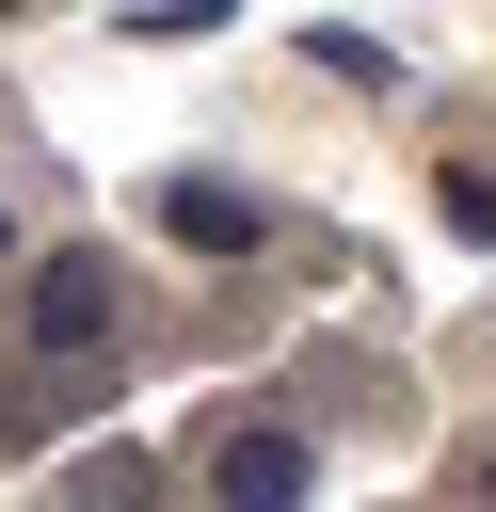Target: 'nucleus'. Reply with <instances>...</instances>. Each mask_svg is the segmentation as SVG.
Wrapping results in <instances>:
<instances>
[{"label":"nucleus","mask_w":496,"mask_h":512,"mask_svg":"<svg viewBox=\"0 0 496 512\" xmlns=\"http://www.w3.org/2000/svg\"><path fill=\"white\" fill-rule=\"evenodd\" d=\"M0 256H16V208H0Z\"/></svg>","instance_id":"6e6552de"},{"label":"nucleus","mask_w":496,"mask_h":512,"mask_svg":"<svg viewBox=\"0 0 496 512\" xmlns=\"http://www.w3.org/2000/svg\"><path fill=\"white\" fill-rule=\"evenodd\" d=\"M64 512H160V448H80L64 464Z\"/></svg>","instance_id":"39448f33"},{"label":"nucleus","mask_w":496,"mask_h":512,"mask_svg":"<svg viewBox=\"0 0 496 512\" xmlns=\"http://www.w3.org/2000/svg\"><path fill=\"white\" fill-rule=\"evenodd\" d=\"M480 512H496V464H480Z\"/></svg>","instance_id":"0eeeda50"},{"label":"nucleus","mask_w":496,"mask_h":512,"mask_svg":"<svg viewBox=\"0 0 496 512\" xmlns=\"http://www.w3.org/2000/svg\"><path fill=\"white\" fill-rule=\"evenodd\" d=\"M144 224H160V240H192V256H256V240H272V208H256V192H224V176H160V192H144Z\"/></svg>","instance_id":"7ed1b4c3"},{"label":"nucleus","mask_w":496,"mask_h":512,"mask_svg":"<svg viewBox=\"0 0 496 512\" xmlns=\"http://www.w3.org/2000/svg\"><path fill=\"white\" fill-rule=\"evenodd\" d=\"M432 208H448V240H496V176H448Z\"/></svg>","instance_id":"423d86ee"},{"label":"nucleus","mask_w":496,"mask_h":512,"mask_svg":"<svg viewBox=\"0 0 496 512\" xmlns=\"http://www.w3.org/2000/svg\"><path fill=\"white\" fill-rule=\"evenodd\" d=\"M96 400H112V368H32V384H0V432H16V448H48V432H80Z\"/></svg>","instance_id":"20e7f679"},{"label":"nucleus","mask_w":496,"mask_h":512,"mask_svg":"<svg viewBox=\"0 0 496 512\" xmlns=\"http://www.w3.org/2000/svg\"><path fill=\"white\" fill-rule=\"evenodd\" d=\"M0 16H32V0H0Z\"/></svg>","instance_id":"1a4fd4ad"},{"label":"nucleus","mask_w":496,"mask_h":512,"mask_svg":"<svg viewBox=\"0 0 496 512\" xmlns=\"http://www.w3.org/2000/svg\"><path fill=\"white\" fill-rule=\"evenodd\" d=\"M304 496H320V448H304L288 416L208 432V512H304Z\"/></svg>","instance_id":"f03ea898"},{"label":"nucleus","mask_w":496,"mask_h":512,"mask_svg":"<svg viewBox=\"0 0 496 512\" xmlns=\"http://www.w3.org/2000/svg\"><path fill=\"white\" fill-rule=\"evenodd\" d=\"M16 336H32L48 368H112V336H128V256H96V240L32 256V288H16Z\"/></svg>","instance_id":"f257e3e1"}]
</instances>
